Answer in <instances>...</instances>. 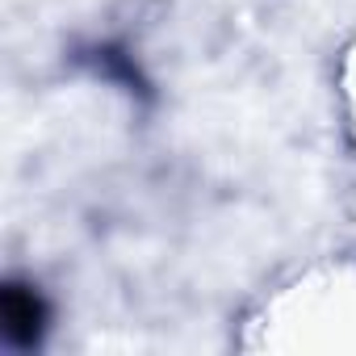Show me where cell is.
<instances>
[{
	"instance_id": "1",
	"label": "cell",
	"mask_w": 356,
	"mask_h": 356,
	"mask_svg": "<svg viewBox=\"0 0 356 356\" xmlns=\"http://www.w3.org/2000/svg\"><path fill=\"white\" fill-rule=\"evenodd\" d=\"M0 331L5 343L17 352H34L47 331H51V302L42 293V285L26 281V277H9L0 289Z\"/></svg>"
}]
</instances>
